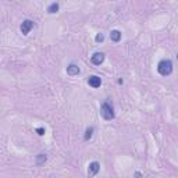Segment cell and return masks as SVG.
Here are the masks:
<instances>
[{"label":"cell","mask_w":178,"mask_h":178,"mask_svg":"<svg viewBox=\"0 0 178 178\" xmlns=\"http://www.w3.org/2000/svg\"><path fill=\"white\" fill-rule=\"evenodd\" d=\"M157 71H159V74L163 77L170 75V74L173 73V63H171V60H168V59L160 60L159 64H157Z\"/></svg>","instance_id":"cell-1"},{"label":"cell","mask_w":178,"mask_h":178,"mask_svg":"<svg viewBox=\"0 0 178 178\" xmlns=\"http://www.w3.org/2000/svg\"><path fill=\"white\" fill-rule=\"evenodd\" d=\"M100 113H102L103 118H105V120H107V121H110V120L114 118V109H113V106L109 102H105L102 105Z\"/></svg>","instance_id":"cell-2"},{"label":"cell","mask_w":178,"mask_h":178,"mask_svg":"<svg viewBox=\"0 0 178 178\" xmlns=\"http://www.w3.org/2000/svg\"><path fill=\"white\" fill-rule=\"evenodd\" d=\"M32 28H34V21H31V20H25L21 24V26H20V29H21V32L24 35H28L32 31Z\"/></svg>","instance_id":"cell-3"},{"label":"cell","mask_w":178,"mask_h":178,"mask_svg":"<svg viewBox=\"0 0 178 178\" xmlns=\"http://www.w3.org/2000/svg\"><path fill=\"white\" fill-rule=\"evenodd\" d=\"M88 84H89V87H92L93 89L100 88V85H102V79H100V77H97V75H91L88 78Z\"/></svg>","instance_id":"cell-4"},{"label":"cell","mask_w":178,"mask_h":178,"mask_svg":"<svg viewBox=\"0 0 178 178\" xmlns=\"http://www.w3.org/2000/svg\"><path fill=\"white\" fill-rule=\"evenodd\" d=\"M100 170V164L97 162H92L91 164L88 166V174L89 176H96Z\"/></svg>","instance_id":"cell-5"},{"label":"cell","mask_w":178,"mask_h":178,"mask_svg":"<svg viewBox=\"0 0 178 178\" xmlns=\"http://www.w3.org/2000/svg\"><path fill=\"white\" fill-rule=\"evenodd\" d=\"M92 63L95 64V66H100V64L105 61V54L103 53H100V52H97V53H95L93 56H92Z\"/></svg>","instance_id":"cell-6"},{"label":"cell","mask_w":178,"mask_h":178,"mask_svg":"<svg viewBox=\"0 0 178 178\" xmlns=\"http://www.w3.org/2000/svg\"><path fill=\"white\" fill-rule=\"evenodd\" d=\"M67 74H68V75H71V77L78 75V74H79V67L77 66V64H74V63L68 64V67H67Z\"/></svg>","instance_id":"cell-7"},{"label":"cell","mask_w":178,"mask_h":178,"mask_svg":"<svg viewBox=\"0 0 178 178\" xmlns=\"http://www.w3.org/2000/svg\"><path fill=\"white\" fill-rule=\"evenodd\" d=\"M110 39L113 42H120L121 40V32L118 31V29H113L110 32Z\"/></svg>","instance_id":"cell-8"},{"label":"cell","mask_w":178,"mask_h":178,"mask_svg":"<svg viewBox=\"0 0 178 178\" xmlns=\"http://www.w3.org/2000/svg\"><path fill=\"white\" fill-rule=\"evenodd\" d=\"M46 162H47V156H46V155H43V153H39V155L36 156V164H38V166H43Z\"/></svg>","instance_id":"cell-9"},{"label":"cell","mask_w":178,"mask_h":178,"mask_svg":"<svg viewBox=\"0 0 178 178\" xmlns=\"http://www.w3.org/2000/svg\"><path fill=\"white\" fill-rule=\"evenodd\" d=\"M59 8H60V6H59V3H52V4L47 7V13L50 14H54L59 11Z\"/></svg>","instance_id":"cell-10"},{"label":"cell","mask_w":178,"mask_h":178,"mask_svg":"<svg viewBox=\"0 0 178 178\" xmlns=\"http://www.w3.org/2000/svg\"><path fill=\"white\" fill-rule=\"evenodd\" d=\"M92 135H93V128H92V127H91V128H88L87 131H85L84 139H85V141H89V139L92 138Z\"/></svg>","instance_id":"cell-11"},{"label":"cell","mask_w":178,"mask_h":178,"mask_svg":"<svg viewBox=\"0 0 178 178\" xmlns=\"http://www.w3.org/2000/svg\"><path fill=\"white\" fill-rule=\"evenodd\" d=\"M95 40H96L97 43H102L103 40H105V36H103V34H97L96 38H95Z\"/></svg>","instance_id":"cell-12"},{"label":"cell","mask_w":178,"mask_h":178,"mask_svg":"<svg viewBox=\"0 0 178 178\" xmlns=\"http://www.w3.org/2000/svg\"><path fill=\"white\" fill-rule=\"evenodd\" d=\"M36 134L38 135H44V128H42V127H39V128H36Z\"/></svg>","instance_id":"cell-13"}]
</instances>
